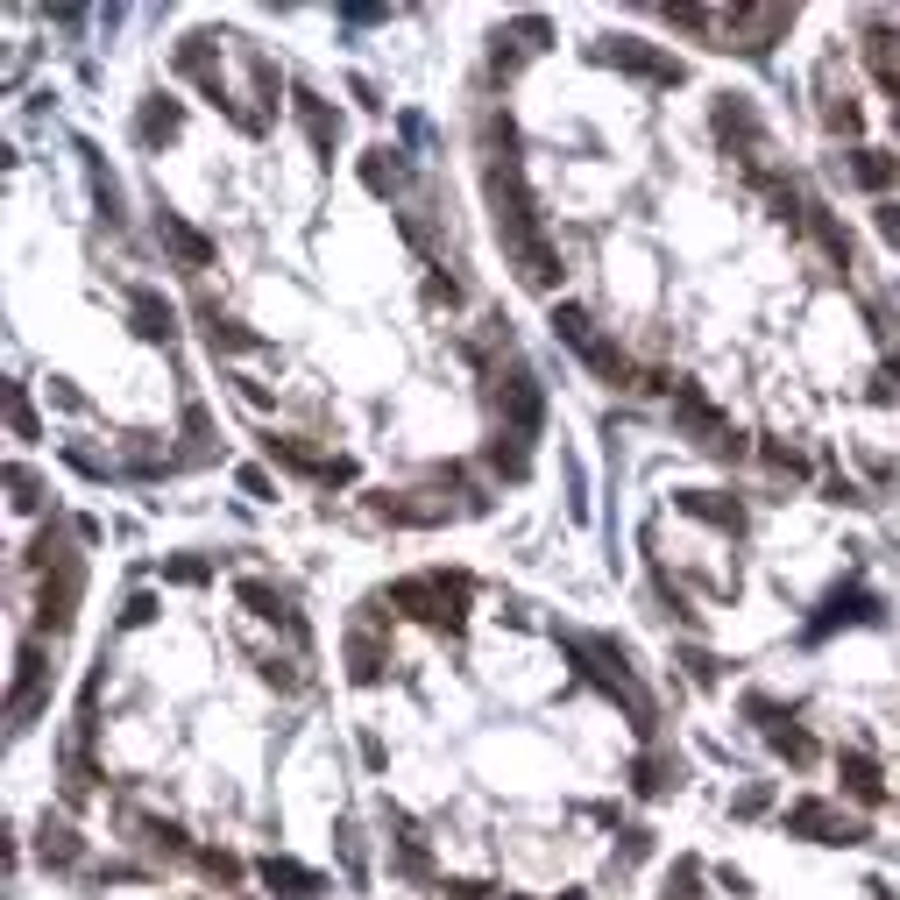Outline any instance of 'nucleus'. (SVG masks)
Segmentation results:
<instances>
[{"instance_id":"obj_1","label":"nucleus","mask_w":900,"mask_h":900,"mask_svg":"<svg viewBox=\"0 0 900 900\" xmlns=\"http://www.w3.org/2000/svg\"><path fill=\"white\" fill-rule=\"evenodd\" d=\"M397 603H412L419 617H433V624H454L461 617V603H468V582L454 575H419V582H397Z\"/></svg>"},{"instance_id":"obj_2","label":"nucleus","mask_w":900,"mask_h":900,"mask_svg":"<svg viewBox=\"0 0 900 900\" xmlns=\"http://www.w3.org/2000/svg\"><path fill=\"white\" fill-rule=\"evenodd\" d=\"M263 879H270V886H284L277 900H312V893H319V879H312L305 865H291V858H270V865H263Z\"/></svg>"},{"instance_id":"obj_3","label":"nucleus","mask_w":900,"mask_h":900,"mask_svg":"<svg viewBox=\"0 0 900 900\" xmlns=\"http://www.w3.org/2000/svg\"><path fill=\"white\" fill-rule=\"evenodd\" d=\"M298 121H305V135H312L319 149H334V135H341V121H334V114H326V107H319L312 93H298Z\"/></svg>"},{"instance_id":"obj_4","label":"nucleus","mask_w":900,"mask_h":900,"mask_svg":"<svg viewBox=\"0 0 900 900\" xmlns=\"http://www.w3.org/2000/svg\"><path fill=\"white\" fill-rule=\"evenodd\" d=\"M135 319H142L149 341H171V305H163L156 291H135Z\"/></svg>"},{"instance_id":"obj_5","label":"nucleus","mask_w":900,"mask_h":900,"mask_svg":"<svg viewBox=\"0 0 900 900\" xmlns=\"http://www.w3.org/2000/svg\"><path fill=\"white\" fill-rule=\"evenodd\" d=\"M851 178H858V185H893V156H879V149H858Z\"/></svg>"},{"instance_id":"obj_6","label":"nucleus","mask_w":900,"mask_h":900,"mask_svg":"<svg viewBox=\"0 0 900 900\" xmlns=\"http://www.w3.org/2000/svg\"><path fill=\"white\" fill-rule=\"evenodd\" d=\"M844 773H851V794H865V801H879V773H872L865 759H851Z\"/></svg>"},{"instance_id":"obj_7","label":"nucleus","mask_w":900,"mask_h":900,"mask_svg":"<svg viewBox=\"0 0 900 900\" xmlns=\"http://www.w3.org/2000/svg\"><path fill=\"white\" fill-rule=\"evenodd\" d=\"M171 128H178V114H171V107H149V114H142V142H156V135H171Z\"/></svg>"},{"instance_id":"obj_8","label":"nucleus","mask_w":900,"mask_h":900,"mask_svg":"<svg viewBox=\"0 0 900 900\" xmlns=\"http://www.w3.org/2000/svg\"><path fill=\"white\" fill-rule=\"evenodd\" d=\"M879 227H886V234H900V206H879Z\"/></svg>"}]
</instances>
